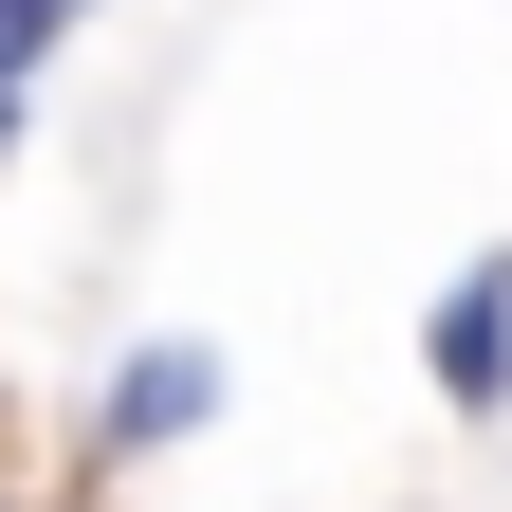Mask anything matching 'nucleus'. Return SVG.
<instances>
[{
	"instance_id": "1",
	"label": "nucleus",
	"mask_w": 512,
	"mask_h": 512,
	"mask_svg": "<svg viewBox=\"0 0 512 512\" xmlns=\"http://www.w3.org/2000/svg\"><path fill=\"white\" fill-rule=\"evenodd\" d=\"M421 384H439L458 421L512 403V256H458V275H439V311H421Z\"/></svg>"
},
{
	"instance_id": "2",
	"label": "nucleus",
	"mask_w": 512,
	"mask_h": 512,
	"mask_svg": "<svg viewBox=\"0 0 512 512\" xmlns=\"http://www.w3.org/2000/svg\"><path fill=\"white\" fill-rule=\"evenodd\" d=\"M202 421H220V348L165 330V348L110 366V421H92V439H110V458H165V439H202Z\"/></svg>"
},
{
	"instance_id": "3",
	"label": "nucleus",
	"mask_w": 512,
	"mask_h": 512,
	"mask_svg": "<svg viewBox=\"0 0 512 512\" xmlns=\"http://www.w3.org/2000/svg\"><path fill=\"white\" fill-rule=\"evenodd\" d=\"M37 74H55V19H19V0H0V110H19Z\"/></svg>"
},
{
	"instance_id": "4",
	"label": "nucleus",
	"mask_w": 512,
	"mask_h": 512,
	"mask_svg": "<svg viewBox=\"0 0 512 512\" xmlns=\"http://www.w3.org/2000/svg\"><path fill=\"white\" fill-rule=\"evenodd\" d=\"M19 19H55V37H74V19H92V0H19Z\"/></svg>"
}]
</instances>
